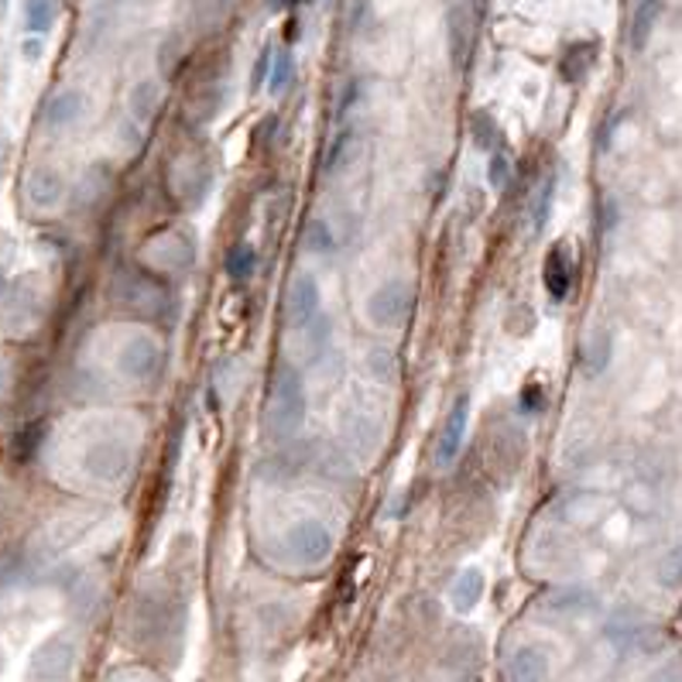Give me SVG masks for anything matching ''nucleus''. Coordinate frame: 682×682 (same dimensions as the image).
<instances>
[{
  "mask_svg": "<svg viewBox=\"0 0 682 682\" xmlns=\"http://www.w3.org/2000/svg\"><path fill=\"white\" fill-rule=\"evenodd\" d=\"M305 422V388L302 378L292 367H281L271 381L268 394V415H265V429L275 442L292 439Z\"/></svg>",
  "mask_w": 682,
  "mask_h": 682,
  "instance_id": "obj_1",
  "label": "nucleus"
},
{
  "mask_svg": "<svg viewBox=\"0 0 682 682\" xmlns=\"http://www.w3.org/2000/svg\"><path fill=\"white\" fill-rule=\"evenodd\" d=\"M337 429L343 439V450L354 453L357 460H370L381 450V426H378V418L370 415V409L361 405V394H354V402L340 409Z\"/></svg>",
  "mask_w": 682,
  "mask_h": 682,
  "instance_id": "obj_2",
  "label": "nucleus"
},
{
  "mask_svg": "<svg viewBox=\"0 0 682 682\" xmlns=\"http://www.w3.org/2000/svg\"><path fill=\"white\" fill-rule=\"evenodd\" d=\"M134 466V456H131V446L124 439H97L86 446L83 453V470L89 480H97L103 487H113L121 484Z\"/></svg>",
  "mask_w": 682,
  "mask_h": 682,
  "instance_id": "obj_3",
  "label": "nucleus"
},
{
  "mask_svg": "<svg viewBox=\"0 0 682 682\" xmlns=\"http://www.w3.org/2000/svg\"><path fill=\"white\" fill-rule=\"evenodd\" d=\"M38 316H41V281H38V275H21L8 289L0 326H4L8 333L21 337L38 322Z\"/></svg>",
  "mask_w": 682,
  "mask_h": 682,
  "instance_id": "obj_4",
  "label": "nucleus"
},
{
  "mask_svg": "<svg viewBox=\"0 0 682 682\" xmlns=\"http://www.w3.org/2000/svg\"><path fill=\"white\" fill-rule=\"evenodd\" d=\"M76 662H80L76 642L69 638V634H52V638H45L32 651L28 672H32L35 682H65L69 675L76 672Z\"/></svg>",
  "mask_w": 682,
  "mask_h": 682,
  "instance_id": "obj_5",
  "label": "nucleus"
},
{
  "mask_svg": "<svg viewBox=\"0 0 682 682\" xmlns=\"http://www.w3.org/2000/svg\"><path fill=\"white\" fill-rule=\"evenodd\" d=\"M412 302H415V295H412L409 281L391 278V281H385V285H378L367 295L364 313L378 329H394V326H402L409 319Z\"/></svg>",
  "mask_w": 682,
  "mask_h": 682,
  "instance_id": "obj_6",
  "label": "nucleus"
},
{
  "mask_svg": "<svg viewBox=\"0 0 682 682\" xmlns=\"http://www.w3.org/2000/svg\"><path fill=\"white\" fill-rule=\"evenodd\" d=\"M161 361H165V350L155 337L148 333H137V337H127L117 350V370L124 374L127 381L134 385H148L158 378L161 370Z\"/></svg>",
  "mask_w": 682,
  "mask_h": 682,
  "instance_id": "obj_7",
  "label": "nucleus"
},
{
  "mask_svg": "<svg viewBox=\"0 0 682 682\" xmlns=\"http://www.w3.org/2000/svg\"><path fill=\"white\" fill-rule=\"evenodd\" d=\"M285 546H289L292 559L302 562V567H319V562L333 556L337 538L319 519H302L285 532Z\"/></svg>",
  "mask_w": 682,
  "mask_h": 682,
  "instance_id": "obj_8",
  "label": "nucleus"
},
{
  "mask_svg": "<svg viewBox=\"0 0 682 682\" xmlns=\"http://www.w3.org/2000/svg\"><path fill=\"white\" fill-rule=\"evenodd\" d=\"M145 261L155 271H185V268H193V261H196V247L185 233L165 230V233H158L155 241L145 244Z\"/></svg>",
  "mask_w": 682,
  "mask_h": 682,
  "instance_id": "obj_9",
  "label": "nucleus"
},
{
  "mask_svg": "<svg viewBox=\"0 0 682 682\" xmlns=\"http://www.w3.org/2000/svg\"><path fill=\"white\" fill-rule=\"evenodd\" d=\"M209 182H214V169H209V161L199 158L196 151L182 155L175 165H172V193L179 203L185 206H199V199L206 196Z\"/></svg>",
  "mask_w": 682,
  "mask_h": 682,
  "instance_id": "obj_10",
  "label": "nucleus"
},
{
  "mask_svg": "<svg viewBox=\"0 0 682 682\" xmlns=\"http://www.w3.org/2000/svg\"><path fill=\"white\" fill-rule=\"evenodd\" d=\"M466 429H470V394L463 391L453 402L450 415H446L442 429H439V439H436V463L442 470L456 463L463 442H466Z\"/></svg>",
  "mask_w": 682,
  "mask_h": 682,
  "instance_id": "obj_11",
  "label": "nucleus"
},
{
  "mask_svg": "<svg viewBox=\"0 0 682 682\" xmlns=\"http://www.w3.org/2000/svg\"><path fill=\"white\" fill-rule=\"evenodd\" d=\"M25 196H28L32 209H38V214H49V209H56L65 199L62 172L52 169V165H38V169H32L28 179H25Z\"/></svg>",
  "mask_w": 682,
  "mask_h": 682,
  "instance_id": "obj_12",
  "label": "nucleus"
},
{
  "mask_svg": "<svg viewBox=\"0 0 682 682\" xmlns=\"http://www.w3.org/2000/svg\"><path fill=\"white\" fill-rule=\"evenodd\" d=\"M552 672V658L543 645H522L508 658V682H546Z\"/></svg>",
  "mask_w": 682,
  "mask_h": 682,
  "instance_id": "obj_13",
  "label": "nucleus"
},
{
  "mask_svg": "<svg viewBox=\"0 0 682 682\" xmlns=\"http://www.w3.org/2000/svg\"><path fill=\"white\" fill-rule=\"evenodd\" d=\"M319 285H316V278L313 275H299L292 281V289H289V299H285V316L292 326H305V322H313L319 316Z\"/></svg>",
  "mask_w": 682,
  "mask_h": 682,
  "instance_id": "obj_14",
  "label": "nucleus"
},
{
  "mask_svg": "<svg viewBox=\"0 0 682 682\" xmlns=\"http://www.w3.org/2000/svg\"><path fill=\"white\" fill-rule=\"evenodd\" d=\"M83 113H86L83 89H62V93H56V97L49 100V107H45V127L65 131V127L80 124Z\"/></svg>",
  "mask_w": 682,
  "mask_h": 682,
  "instance_id": "obj_15",
  "label": "nucleus"
},
{
  "mask_svg": "<svg viewBox=\"0 0 682 682\" xmlns=\"http://www.w3.org/2000/svg\"><path fill=\"white\" fill-rule=\"evenodd\" d=\"M666 14V4L662 0H638V8L631 14V32H628V41H631V52H645L648 41L658 28V21Z\"/></svg>",
  "mask_w": 682,
  "mask_h": 682,
  "instance_id": "obj_16",
  "label": "nucleus"
},
{
  "mask_svg": "<svg viewBox=\"0 0 682 682\" xmlns=\"http://www.w3.org/2000/svg\"><path fill=\"white\" fill-rule=\"evenodd\" d=\"M610 357H614V337H610V329L597 326L586 333L583 346H580V361H583V370L590 374V378H597V374L607 370Z\"/></svg>",
  "mask_w": 682,
  "mask_h": 682,
  "instance_id": "obj_17",
  "label": "nucleus"
},
{
  "mask_svg": "<svg viewBox=\"0 0 682 682\" xmlns=\"http://www.w3.org/2000/svg\"><path fill=\"white\" fill-rule=\"evenodd\" d=\"M546 289L552 299H567L570 289H573V257H570V247L567 244H556L546 257Z\"/></svg>",
  "mask_w": 682,
  "mask_h": 682,
  "instance_id": "obj_18",
  "label": "nucleus"
},
{
  "mask_svg": "<svg viewBox=\"0 0 682 682\" xmlns=\"http://www.w3.org/2000/svg\"><path fill=\"white\" fill-rule=\"evenodd\" d=\"M484 586H487L484 570H480V567H466V570L453 580V586H450V604L460 610V614H466V610H474V607L480 604Z\"/></svg>",
  "mask_w": 682,
  "mask_h": 682,
  "instance_id": "obj_19",
  "label": "nucleus"
},
{
  "mask_svg": "<svg viewBox=\"0 0 682 682\" xmlns=\"http://www.w3.org/2000/svg\"><path fill=\"white\" fill-rule=\"evenodd\" d=\"M594 62H597V45L594 41H576L567 49V56H562L559 73L567 83H583Z\"/></svg>",
  "mask_w": 682,
  "mask_h": 682,
  "instance_id": "obj_20",
  "label": "nucleus"
},
{
  "mask_svg": "<svg viewBox=\"0 0 682 682\" xmlns=\"http://www.w3.org/2000/svg\"><path fill=\"white\" fill-rule=\"evenodd\" d=\"M158 103H161V89H158L155 80L137 83V86L131 89V97H127V107H131V113H134V121H137V124H151Z\"/></svg>",
  "mask_w": 682,
  "mask_h": 682,
  "instance_id": "obj_21",
  "label": "nucleus"
},
{
  "mask_svg": "<svg viewBox=\"0 0 682 682\" xmlns=\"http://www.w3.org/2000/svg\"><path fill=\"white\" fill-rule=\"evenodd\" d=\"M89 528H93V519H65V522L49 525V535H45V543H49L52 556H59L69 546H76Z\"/></svg>",
  "mask_w": 682,
  "mask_h": 682,
  "instance_id": "obj_22",
  "label": "nucleus"
},
{
  "mask_svg": "<svg viewBox=\"0 0 682 682\" xmlns=\"http://www.w3.org/2000/svg\"><path fill=\"white\" fill-rule=\"evenodd\" d=\"M549 607L556 610V614H570V618H576V614H590V610L597 607V594H590L586 586H567V590H559V594L549 600Z\"/></svg>",
  "mask_w": 682,
  "mask_h": 682,
  "instance_id": "obj_23",
  "label": "nucleus"
},
{
  "mask_svg": "<svg viewBox=\"0 0 682 682\" xmlns=\"http://www.w3.org/2000/svg\"><path fill=\"white\" fill-rule=\"evenodd\" d=\"M552 203H556V175H546V182L535 190V199L528 206V227H532V233H543L546 230L549 214H552Z\"/></svg>",
  "mask_w": 682,
  "mask_h": 682,
  "instance_id": "obj_24",
  "label": "nucleus"
},
{
  "mask_svg": "<svg viewBox=\"0 0 682 682\" xmlns=\"http://www.w3.org/2000/svg\"><path fill=\"white\" fill-rule=\"evenodd\" d=\"M56 14H59V0H25V28L41 38L56 25Z\"/></svg>",
  "mask_w": 682,
  "mask_h": 682,
  "instance_id": "obj_25",
  "label": "nucleus"
},
{
  "mask_svg": "<svg viewBox=\"0 0 682 682\" xmlns=\"http://www.w3.org/2000/svg\"><path fill=\"white\" fill-rule=\"evenodd\" d=\"M655 583L662 590H682V543L666 549L662 559L655 562Z\"/></svg>",
  "mask_w": 682,
  "mask_h": 682,
  "instance_id": "obj_26",
  "label": "nucleus"
},
{
  "mask_svg": "<svg viewBox=\"0 0 682 682\" xmlns=\"http://www.w3.org/2000/svg\"><path fill=\"white\" fill-rule=\"evenodd\" d=\"M41 439H45V422H28V426H21L11 439V460L28 463L38 453Z\"/></svg>",
  "mask_w": 682,
  "mask_h": 682,
  "instance_id": "obj_27",
  "label": "nucleus"
},
{
  "mask_svg": "<svg viewBox=\"0 0 682 682\" xmlns=\"http://www.w3.org/2000/svg\"><path fill=\"white\" fill-rule=\"evenodd\" d=\"M470 137H474V145L480 151H494L501 145V127L498 121H494V113L487 110H477L474 117H470Z\"/></svg>",
  "mask_w": 682,
  "mask_h": 682,
  "instance_id": "obj_28",
  "label": "nucleus"
},
{
  "mask_svg": "<svg viewBox=\"0 0 682 682\" xmlns=\"http://www.w3.org/2000/svg\"><path fill=\"white\" fill-rule=\"evenodd\" d=\"M223 265H227V275L233 281H247L254 275V268H257V254H254L251 244H233L227 251V261Z\"/></svg>",
  "mask_w": 682,
  "mask_h": 682,
  "instance_id": "obj_29",
  "label": "nucleus"
},
{
  "mask_svg": "<svg viewBox=\"0 0 682 682\" xmlns=\"http://www.w3.org/2000/svg\"><path fill=\"white\" fill-rule=\"evenodd\" d=\"M305 247H309L313 254H333L337 251V233L333 227H329L326 220H313L309 227H305Z\"/></svg>",
  "mask_w": 682,
  "mask_h": 682,
  "instance_id": "obj_30",
  "label": "nucleus"
},
{
  "mask_svg": "<svg viewBox=\"0 0 682 682\" xmlns=\"http://www.w3.org/2000/svg\"><path fill=\"white\" fill-rule=\"evenodd\" d=\"M367 370L374 374V381H394V354L385 346H374L367 350Z\"/></svg>",
  "mask_w": 682,
  "mask_h": 682,
  "instance_id": "obj_31",
  "label": "nucleus"
},
{
  "mask_svg": "<svg viewBox=\"0 0 682 682\" xmlns=\"http://www.w3.org/2000/svg\"><path fill=\"white\" fill-rule=\"evenodd\" d=\"M292 73H295V62H292V56L289 52H281V56H275V62H271V93H285V86H289V80H292Z\"/></svg>",
  "mask_w": 682,
  "mask_h": 682,
  "instance_id": "obj_32",
  "label": "nucleus"
},
{
  "mask_svg": "<svg viewBox=\"0 0 682 682\" xmlns=\"http://www.w3.org/2000/svg\"><path fill=\"white\" fill-rule=\"evenodd\" d=\"M511 179V158L501 155V151H494L490 155V165H487V182H490V190H504Z\"/></svg>",
  "mask_w": 682,
  "mask_h": 682,
  "instance_id": "obj_33",
  "label": "nucleus"
},
{
  "mask_svg": "<svg viewBox=\"0 0 682 682\" xmlns=\"http://www.w3.org/2000/svg\"><path fill=\"white\" fill-rule=\"evenodd\" d=\"M645 682H682V655H672L669 662H662L658 669H651L645 675Z\"/></svg>",
  "mask_w": 682,
  "mask_h": 682,
  "instance_id": "obj_34",
  "label": "nucleus"
},
{
  "mask_svg": "<svg viewBox=\"0 0 682 682\" xmlns=\"http://www.w3.org/2000/svg\"><path fill=\"white\" fill-rule=\"evenodd\" d=\"M271 62H275V56H271V52H265L261 59H257V65H254V76H251V89H261V86H265V80L271 76Z\"/></svg>",
  "mask_w": 682,
  "mask_h": 682,
  "instance_id": "obj_35",
  "label": "nucleus"
},
{
  "mask_svg": "<svg viewBox=\"0 0 682 682\" xmlns=\"http://www.w3.org/2000/svg\"><path fill=\"white\" fill-rule=\"evenodd\" d=\"M11 261H14V238L11 233H0V281H4Z\"/></svg>",
  "mask_w": 682,
  "mask_h": 682,
  "instance_id": "obj_36",
  "label": "nucleus"
},
{
  "mask_svg": "<svg viewBox=\"0 0 682 682\" xmlns=\"http://www.w3.org/2000/svg\"><path fill=\"white\" fill-rule=\"evenodd\" d=\"M38 56H41V38H28V41H25V59L35 62Z\"/></svg>",
  "mask_w": 682,
  "mask_h": 682,
  "instance_id": "obj_37",
  "label": "nucleus"
},
{
  "mask_svg": "<svg viewBox=\"0 0 682 682\" xmlns=\"http://www.w3.org/2000/svg\"><path fill=\"white\" fill-rule=\"evenodd\" d=\"M289 4L295 8V4H302V0H271V8H275V11H281V8H289Z\"/></svg>",
  "mask_w": 682,
  "mask_h": 682,
  "instance_id": "obj_38",
  "label": "nucleus"
},
{
  "mask_svg": "<svg viewBox=\"0 0 682 682\" xmlns=\"http://www.w3.org/2000/svg\"><path fill=\"white\" fill-rule=\"evenodd\" d=\"M4 378H8V370H4V361H0V388H4Z\"/></svg>",
  "mask_w": 682,
  "mask_h": 682,
  "instance_id": "obj_39",
  "label": "nucleus"
},
{
  "mask_svg": "<svg viewBox=\"0 0 682 682\" xmlns=\"http://www.w3.org/2000/svg\"><path fill=\"white\" fill-rule=\"evenodd\" d=\"M134 682H148V679H134Z\"/></svg>",
  "mask_w": 682,
  "mask_h": 682,
  "instance_id": "obj_40",
  "label": "nucleus"
}]
</instances>
